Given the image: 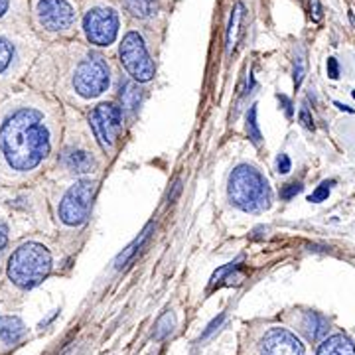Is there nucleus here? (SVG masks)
<instances>
[{
  "label": "nucleus",
  "mask_w": 355,
  "mask_h": 355,
  "mask_svg": "<svg viewBox=\"0 0 355 355\" xmlns=\"http://www.w3.org/2000/svg\"><path fill=\"white\" fill-rule=\"evenodd\" d=\"M62 103L32 87L0 97V186L22 188L48 176L64 139Z\"/></svg>",
  "instance_id": "obj_1"
},
{
  "label": "nucleus",
  "mask_w": 355,
  "mask_h": 355,
  "mask_svg": "<svg viewBox=\"0 0 355 355\" xmlns=\"http://www.w3.org/2000/svg\"><path fill=\"white\" fill-rule=\"evenodd\" d=\"M60 257V243L53 235H26L16 239L6 257L0 280V306L20 302L28 292L38 288L55 272Z\"/></svg>",
  "instance_id": "obj_2"
},
{
  "label": "nucleus",
  "mask_w": 355,
  "mask_h": 355,
  "mask_svg": "<svg viewBox=\"0 0 355 355\" xmlns=\"http://www.w3.org/2000/svg\"><path fill=\"white\" fill-rule=\"evenodd\" d=\"M111 83L113 77L107 60L101 53L85 51L81 58H77V62L73 60L67 76L44 81L42 85L34 87V91L76 107V101L79 105H91L103 99L111 91Z\"/></svg>",
  "instance_id": "obj_3"
},
{
  "label": "nucleus",
  "mask_w": 355,
  "mask_h": 355,
  "mask_svg": "<svg viewBox=\"0 0 355 355\" xmlns=\"http://www.w3.org/2000/svg\"><path fill=\"white\" fill-rule=\"evenodd\" d=\"M107 156L93 137L89 123L71 119L65 111L64 139L60 144V153L55 164L44 180H79V178H97Z\"/></svg>",
  "instance_id": "obj_4"
},
{
  "label": "nucleus",
  "mask_w": 355,
  "mask_h": 355,
  "mask_svg": "<svg viewBox=\"0 0 355 355\" xmlns=\"http://www.w3.org/2000/svg\"><path fill=\"white\" fill-rule=\"evenodd\" d=\"M0 217L8 223L14 241L26 235L55 233L42 182L22 188L0 186Z\"/></svg>",
  "instance_id": "obj_5"
},
{
  "label": "nucleus",
  "mask_w": 355,
  "mask_h": 355,
  "mask_svg": "<svg viewBox=\"0 0 355 355\" xmlns=\"http://www.w3.org/2000/svg\"><path fill=\"white\" fill-rule=\"evenodd\" d=\"M48 205H50L53 227L73 231L85 225L93 198L97 191V178H79V180H42Z\"/></svg>",
  "instance_id": "obj_6"
},
{
  "label": "nucleus",
  "mask_w": 355,
  "mask_h": 355,
  "mask_svg": "<svg viewBox=\"0 0 355 355\" xmlns=\"http://www.w3.org/2000/svg\"><path fill=\"white\" fill-rule=\"evenodd\" d=\"M36 60L34 38L18 26H0V97L18 87Z\"/></svg>",
  "instance_id": "obj_7"
},
{
  "label": "nucleus",
  "mask_w": 355,
  "mask_h": 355,
  "mask_svg": "<svg viewBox=\"0 0 355 355\" xmlns=\"http://www.w3.org/2000/svg\"><path fill=\"white\" fill-rule=\"evenodd\" d=\"M239 355H308V343L288 326L253 322L243 331Z\"/></svg>",
  "instance_id": "obj_8"
},
{
  "label": "nucleus",
  "mask_w": 355,
  "mask_h": 355,
  "mask_svg": "<svg viewBox=\"0 0 355 355\" xmlns=\"http://www.w3.org/2000/svg\"><path fill=\"white\" fill-rule=\"evenodd\" d=\"M227 200L245 214H259L270 205V188L266 178L251 164H239L227 178Z\"/></svg>",
  "instance_id": "obj_9"
},
{
  "label": "nucleus",
  "mask_w": 355,
  "mask_h": 355,
  "mask_svg": "<svg viewBox=\"0 0 355 355\" xmlns=\"http://www.w3.org/2000/svg\"><path fill=\"white\" fill-rule=\"evenodd\" d=\"M87 123L103 154L113 156L119 137L123 132V109L116 103L103 101L91 109Z\"/></svg>",
  "instance_id": "obj_10"
},
{
  "label": "nucleus",
  "mask_w": 355,
  "mask_h": 355,
  "mask_svg": "<svg viewBox=\"0 0 355 355\" xmlns=\"http://www.w3.org/2000/svg\"><path fill=\"white\" fill-rule=\"evenodd\" d=\"M76 4L71 0H34L32 20L44 34H67L76 26Z\"/></svg>",
  "instance_id": "obj_11"
},
{
  "label": "nucleus",
  "mask_w": 355,
  "mask_h": 355,
  "mask_svg": "<svg viewBox=\"0 0 355 355\" xmlns=\"http://www.w3.org/2000/svg\"><path fill=\"white\" fill-rule=\"evenodd\" d=\"M81 28H83V34H85V38L91 46L109 48L119 38L121 16L113 6L97 4V6H91L87 12L83 14Z\"/></svg>",
  "instance_id": "obj_12"
},
{
  "label": "nucleus",
  "mask_w": 355,
  "mask_h": 355,
  "mask_svg": "<svg viewBox=\"0 0 355 355\" xmlns=\"http://www.w3.org/2000/svg\"><path fill=\"white\" fill-rule=\"evenodd\" d=\"M119 58L121 64L137 83H148L156 76V65L148 53V48L139 32H128L125 38L121 40L119 46Z\"/></svg>",
  "instance_id": "obj_13"
},
{
  "label": "nucleus",
  "mask_w": 355,
  "mask_h": 355,
  "mask_svg": "<svg viewBox=\"0 0 355 355\" xmlns=\"http://www.w3.org/2000/svg\"><path fill=\"white\" fill-rule=\"evenodd\" d=\"M291 330L296 331L306 343L318 345L331 334V320L316 310H298L291 316Z\"/></svg>",
  "instance_id": "obj_14"
},
{
  "label": "nucleus",
  "mask_w": 355,
  "mask_h": 355,
  "mask_svg": "<svg viewBox=\"0 0 355 355\" xmlns=\"http://www.w3.org/2000/svg\"><path fill=\"white\" fill-rule=\"evenodd\" d=\"M28 340V326L16 314L0 312V355L10 354Z\"/></svg>",
  "instance_id": "obj_15"
},
{
  "label": "nucleus",
  "mask_w": 355,
  "mask_h": 355,
  "mask_svg": "<svg viewBox=\"0 0 355 355\" xmlns=\"http://www.w3.org/2000/svg\"><path fill=\"white\" fill-rule=\"evenodd\" d=\"M314 355H355V342L342 331H336L318 343Z\"/></svg>",
  "instance_id": "obj_16"
},
{
  "label": "nucleus",
  "mask_w": 355,
  "mask_h": 355,
  "mask_svg": "<svg viewBox=\"0 0 355 355\" xmlns=\"http://www.w3.org/2000/svg\"><path fill=\"white\" fill-rule=\"evenodd\" d=\"M26 20H28L26 0H0V26L24 28Z\"/></svg>",
  "instance_id": "obj_17"
},
{
  "label": "nucleus",
  "mask_w": 355,
  "mask_h": 355,
  "mask_svg": "<svg viewBox=\"0 0 355 355\" xmlns=\"http://www.w3.org/2000/svg\"><path fill=\"white\" fill-rule=\"evenodd\" d=\"M140 101H142V91H140L139 83L132 79H125L121 83V109L123 113H132L139 109Z\"/></svg>",
  "instance_id": "obj_18"
},
{
  "label": "nucleus",
  "mask_w": 355,
  "mask_h": 355,
  "mask_svg": "<svg viewBox=\"0 0 355 355\" xmlns=\"http://www.w3.org/2000/svg\"><path fill=\"white\" fill-rule=\"evenodd\" d=\"M153 231H154V223H148V225H146V229H144V231L140 233L139 237H137L135 241L130 243V245H128V247L125 249V251H123V253L116 257V261H114V268H116V270H121V268L127 265L128 261H130V259L135 257V253H137L140 247L144 245V241H146V239L150 237V233H153Z\"/></svg>",
  "instance_id": "obj_19"
},
{
  "label": "nucleus",
  "mask_w": 355,
  "mask_h": 355,
  "mask_svg": "<svg viewBox=\"0 0 355 355\" xmlns=\"http://www.w3.org/2000/svg\"><path fill=\"white\" fill-rule=\"evenodd\" d=\"M12 243H14L12 231H10V227H8V223L0 217V280H2L4 263H6V257H8V253H10Z\"/></svg>",
  "instance_id": "obj_20"
},
{
  "label": "nucleus",
  "mask_w": 355,
  "mask_h": 355,
  "mask_svg": "<svg viewBox=\"0 0 355 355\" xmlns=\"http://www.w3.org/2000/svg\"><path fill=\"white\" fill-rule=\"evenodd\" d=\"M243 4H237L235 10L231 14V22H229V32H227V50L231 51L237 46V40H239V32H241V20H243Z\"/></svg>",
  "instance_id": "obj_21"
},
{
  "label": "nucleus",
  "mask_w": 355,
  "mask_h": 355,
  "mask_svg": "<svg viewBox=\"0 0 355 355\" xmlns=\"http://www.w3.org/2000/svg\"><path fill=\"white\" fill-rule=\"evenodd\" d=\"M128 12H132L139 18H150L156 12V6L153 4V0H125Z\"/></svg>",
  "instance_id": "obj_22"
},
{
  "label": "nucleus",
  "mask_w": 355,
  "mask_h": 355,
  "mask_svg": "<svg viewBox=\"0 0 355 355\" xmlns=\"http://www.w3.org/2000/svg\"><path fill=\"white\" fill-rule=\"evenodd\" d=\"M176 326V318H174V312H166L164 316L158 320L156 328H154V340H164L168 338L172 330Z\"/></svg>",
  "instance_id": "obj_23"
},
{
  "label": "nucleus",
  "mask_w": 355,
  "mask_h": 355,
  "mask_svg": "<svg viewBox=\"0 0 355 355\" xmlns=\"http://www.w3.org/2000/svg\"><path fill=\"white\" fill-rule=\"evenodd\" d=\"M306 73V51L302 46H296V51H294V83L296 87H300L302 79H304Z\"/></svg>",
  "instance_id": "obj_24"
},
{
  "label": "nucleus",
  "mask_w": 355,
  "mask_h": 355,
  "mask_svg": "<svg viewBox=\"0 0 355 355\" xmlns=\"http://www.w3.org/2000/svg\"><path fill=\"white\" fill-rule=\"evenodd\" d=\"M247 132H249V139L253 140L254 144H261V130H259V123H257V105H253L247 113Z\"/></svg>",
  "instance_id": "obj_25"
},
{
  "label": "nucleus",
  "mask_w": 355,
  "mask_h": 355,
  "mask_svg": "<svg viewBox=\"0 0 355 355\" xmlns=\"http://www.w3.org/2000/svg\"><path fill=\"white\" fill-rule=\"evenodd\" d=\"M330 184H328V182H324V184H322V186H320V188L310 196V202H322V200H326V198H328V193H330Z\"/></svg>",
  "instance_id": "obj_26"
},
{
  "label": "nucleus",
  "mask_w": 355,
  "mask_h": 355,
  "mask_svg": "<svg viewBox=\"0 0 355 355\" xmlns=\"http://www.w3.org/2000/svg\"><path fill=\"white\" fill-rule=\"evenodd\" d=\"M237 265H239V261H235V263H229V265L221 266V268L217 270L216 275H214V279H211V284H217V282L223 279L225 275H229L231 270H235V266H237Z\"/></svg>",
  "instance_id": "obj_27"
},
{
  "label": "nucleus",
  "mask_w": 355,
  "mask_h": 355,
  "mask_svg": "<svg viewBox=\"0 0 355 355\" xmlns=\"http://www.w3.org/2000/svg\"><path fill=\"white\" fill-rule=\"evenodd\" d=\"M300 190H302L300 184H286V186L282 188V191H280V196H282L284 200H291L292 196H296Z\"/></svg>",
  "instance_id": "obj_28"
},
{
  "label": "nucleus",
  "mask_w": 355,
  "mask_h": 355,
  "mask_svg": "<svg viewBox=\"0 0 355 355\" xmlns=\"http://www.w3.org/2000/svg\"><path fill=\"white\" fill-rule=\"evenodd\" d=\"M277 166H279V172L288 174L291 172V158L286 154H280L279 158H277Z\"/></svg>",
  "instance_id": "obj_29"
},
{
  "label": "nucleus",
  "mask_w": 355,
  "mask_h": 355,
  "mask_svg": "<svg viewBox=\"0 0 355 355\" xmlns=\"http://www.w3.org/2000/svg\"><path fill=\"white\" fill-rule=\"evenodd\" d=\"M328 76H330L331 79H338V76H340V69H338V62H336L334 58H328Z\"/></svg>",
  "instance_id": "obj_30"
},
{
  "label": "nucleus",
  "mask_w": 355,
  "mask_h": 355,
  "mask_svg": "<svg viewBox=\"0 0 355 355\" xmlns=\"http://www.w3.org/2000/svg\"><path fill=\"white\" fill-rule=\"evenodd\" d=\"M300 123H302L306 128H314V121H312V116L308 113V109H302V111H300Z\"/></svg>",
  "instance_id": "obj_31"
},
{
  "label": "nucleus",
  "mask_w": 355,
  "mask_h": 355,
  "mask_svg": "<svg viewBox=\"0 0 355 355\" xmlns=\"http://www.w3.org/2000/svg\"><path fill=\"white\" fill-rule=\"evenodd\" d=\"M221 320H223V314H221V316H219V318H216V320H214V322H211V324H209V326H207V330L203 331V336H202V338H207V336H209V334H211V331H216L217 328H219V326H221Z\"/></svg>",
  "instance_id": "obj_32"
},
{
  "label": "nucleus",
  "mask_w": 355,
  "mask_h": 355,
  "mask_svg": "<svg viewBox=\"0 0 355 355\" xmlns=\"http://www.w3.org/2000/svg\"><path fill=\"white\" fill-rule=\"evenodd\" d=\"M312 12H314V20L322 18V8H320V2L318 0H312Z\"/></svg>",
  "instance_id": "obj_33"
},
{
  "label": "nucleus",
  "mask_w": 355,
  "mask_h": 355,
  "mask_svg": "<svg viewBox=\"0 0 355 355\" xmlns=\"http://www.w3.org/2000/svg\"><path fill=\"white\" fill-rule=\"evenodd\" d=\"M279 99L282 103H284V109H286V114H288V116H292V105H291V101H288V99H286L284 95H279Z\"/></svg>",
  "instance_id": "obj_34"
},
{
  "label": "nucleus",
  "mask_w": 355,
  "mask_h": 355,
  "mask_svg": "<svg viewBox=\"0 0 355 355\" xmlns=\"http://www.w3.org/2000/svg\"><path fill=\"white\" fill-rule=\"evenodd\" d=\"M354 97H355V91H354Z\"/></svg>",
  "instance_id": "obj_35"
}]
</instances>
